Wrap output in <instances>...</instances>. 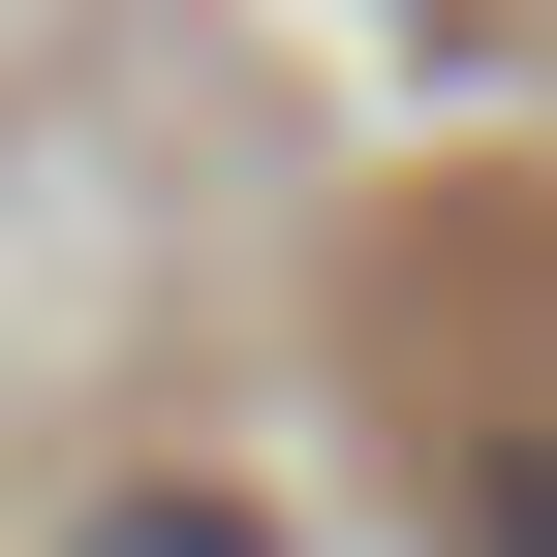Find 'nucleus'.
I'll use <instances>...</instances> for the list:
<instances>
[{
  "label": "nucleus",
  "instance_id": "nucleus-1",
  "mask_svg": "<svg viewBox=\"0 0 557 557\" xmlns=\"http://www.w3.org/2000/svg\"><path fill=\"white\" fill-rule=\"evenodd\" d=\"M62 557H278V527H248V496H186V465H156V496H94Z\"/></svg>",
  "mask_w": 557,
  "mask_h": 557
},
{
  "label": "nucleus",
  "instance_id": "nucleus-2",
  "mask_svg": "<svg viewBox=\"0 0 557 557\" xmlns=\"http://www.w3.org/2000/svg\"><path fill=\"white\" fill-rule=\"evenodd\" d=\"M465 557H557V434H496V496H465Z\"/></svg>",
  "mask_w": 557,
  "mask_h": 557
}]
</instances>
